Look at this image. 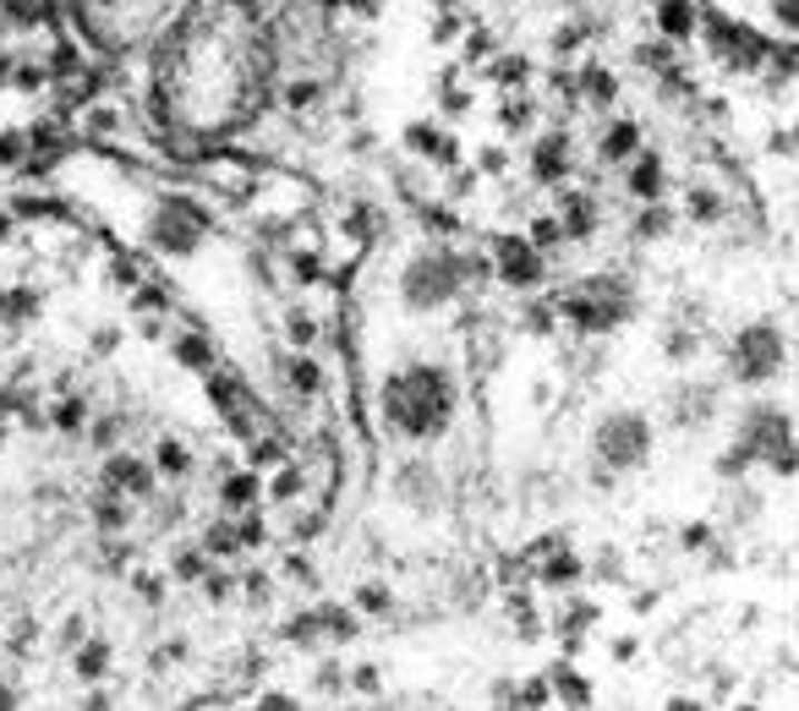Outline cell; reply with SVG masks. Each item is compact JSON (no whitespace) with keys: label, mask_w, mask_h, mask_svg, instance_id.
<instances>
[{"label":"cell","mask_w":799,"mask_h":711,"mask_svg":"<svg viewBox=\"0 0 799 711\" xmlns=\"http://www.w3.org/2000/svg\"><path fill=\"white\" fill-rule=\"evenodd\" d=\"M630 187H635V192H641V197H658V187H663V165H658V159L647 154V159L635 165V176H630Z\"/></svg>","instance_id":"obj_9"},{"label":"cell","mask_w":799,"mask_h":711,"mask_svg":"<svg viewBox=\"0 0 799 711\" xmlns=\"http://www.w3.org/2000/svg\"><path fill=\"white\" fill-rule=\"evenodd\" d=\"M253 493H258V482H247V476H241V482H230V487H225V498H230V504H247V498H253Z\"/></svg>","instance_id":"obj_16"},{"label":"cell","mask_w":799,"mask_h":711,"mask_svg":"<svg viewBox=\"0 0 799 711\" xmlns=\"http://www.w3.org/2000/svg\"><path fill=\"white\" fill-rule=\"evenodd\" d=\"M110 476H116L121 487H132V493H148V471L132 465V460H116V465H110Z\"/></svg>","instance_id":"obj_11"},{"label":"cell","mask_w":799,"mask_h":711,"mask_svg":"<svg viewBox=\"0 0 799 711\" xmlns=\"http://www.w3.org/2000/svg\"><path fill=\"white\" fill-rule=\"evenodd\" d=\"M499 268H504L510 285H536L542 258L532 253V241H504V247H499Z\"/></svg>","instance_id":"obj_7"},{"label":"cell","mask_w":799,"mask_h":711,"mask_svg":"<svg viewBox=\"0 0 799 711\" xmlns=\"http://www.w3.org/2000/svg\"><path fill=\"white\" fill-rule=\"evenodd\" d=\"M290 384L313 394V388H318V367H313V362H296V367H290Z\"/></svg>","instance_id":"obj_15"},{"label":"cell","mask_w":799,"mask_h":711,"mask_svg":"<svg viewBox=\"0 0 799 711\" xmlns=\"http://www.w3.org/2000/svg\"><path fill=\"white\" fill-rule=\"evenodd\" d=\"M461 285H466V263L455 253H422L400 274V302L411 313H433V307H450L461 296Z\"/></svg>","instance_id":"obj_2"},{"label":"cell","mask_w":799,"mask_h":711,"mask_svg":"<svg viewBox=\"0 0 799 711\" xmlns=\"http://www.w3.org/2000/svg\"><path fill=\"white\" fill-rule=\"evenodd\" d=\"M0 236H6V219H0Z\"/></svg>","instance_id":"obj_19"},{"label":"cell","mask_w":799,"mask_h":711,"mask_svg":"<svg viewBox=\"0 0 799 711\" xmlns=\"http://www.w3.org/2000/svg\"><path fill=\"white\" fill-rule=\"evenodd\" d=\"M203 208H193L187 197H170V203H159V214H154V225H148V241L159 247V253H193L203 241Z\"/></svg>","instance_id":"obj_5"},{"label":"cell","mask_w":799,"mask_h":711,"mask_svg":"<svg viewBox=\"0 0 799 711\" xmlns=\"http://www.w3.org/2000/svg\"><path fill=\"white\" fill-rule=\"evenodd\" d=\"M630 148H635V127H613L602 137V154H608V159H624Z\"/></svg>","instance_id":"obj_12"},{"label":"cell","mask_w":799,"mask_h":711,"mask_svg":"<svg viewBox=\"0 0 799 711\" xmlns=\"http://www.w3.org/2000/svg\"><path fill=\"white\" fill-rule=\"evenodd\" d=\"M663 28L673 33V39H684V33L696 28V11H690L684 0H668V6H663Z\"/></svg>","instance_id":"obj_10"},{"label":"cell","mask_w":799,"mask_h":711,"mask_svg":"<svg viewBox=\"0 0 799 711\" xmlns=\"http://www.w3.org/2000/svg\"><path fill=\"white\" fill-rule=\"evenodd\" d=\"M455 416V384L444 367H405L384 384V422L405 438H438Z\"/></svg>","instance_id":"obj_1"},{"label":"cell","mask_w":799,"mask_h":711,"mask_svg":"<svg viewBox=\"0 0 799 711\" xmlns=\"http://www.w3.org/2000/svg\"><path fill=\"white\" fill-rule=\"evenodd\" d=\"M187 465H193V460H187V444H159V471H176V476H181Z\"/></svg>","instance_id":"obj_13"},{"label":"cell","mask_w":799,"mask_h":711,"mask_svg":"<svg viewBox=\"0 0 799 711\" xmlns=\"http://www.w3.org/2000/svg\"><path fill=\"white\" fill-rule=\"evenodd\" d=\"M707 411H712V388H684L679 394V422L690 427V422H707Z\"/></svg>","instance_id":"obj_8"},{"label":"cell","mask_w":799,"mask_h":711,"mask_svg":"<svg viewBox=\"0 0 799 711\" xmlns=\"http://www.w3.org/2000/svg\"><path fill=\"white\" fill-rule=\"evenodd\" d=\"M559 154H564V142L548 137V142H542V159H536V176H559Z\"/></svg>","instance_id":"obj_14"},{"label":"cell","mask_w":799,"mask_h":711,"mask_svg":"<svg viewBox=\"0 0 799 711\" xmlns=\"http://www.w3.org/2000/svg\"><path fill=\"white\" fill-rule=\"evenodd\" d=\"M778 17H783V22H795V0H778Z\"/></svg>","instance_id":"obj_18"},{"label":"cell","mask_w":799,"mask_h":711,"mask_svg":"<svg viewBox=\"0 0 799 711\" xmlns=\"http://www.w3.org/2000/svg\"><path fill=\"white\" fill-rule=\"evenodd\" d=\"M652 450V427L635 416V411H619V416H608L598 427V454L613 465V471H630V465H641Z\"/></svg>","instance_id":"obj_4"},{"label":"cell","mask_w":799,"mask_h":711,"mask_svg":"<svg viewBox=\"0 0 799 711\" xmlns=\"http://www.w3.org/2000/svg\"><path fill=\"white\" fill-rule=\"evenodd\" d=\"M783 367V334L772 324H756L739 334V345H733V373L744 378V384H761V378H772Z\"/></svg>","instance_id":"obj_6"},{"label":"cell","mask_w":799,"mask_h":711,"mask_svg":"<svg viewBox=\"0 0 799 711\" xmlns=\"http://www.w3.org/2000/svg\"><path fill=\"white\" fill-rule=\"evenodd\" d=\"M756 454H761L772 471H795V433H789V416H783V411H772V405H761V411H750V416H744V433H739V444L729 450L723 471L750 465Z\"/></svg>","instance_id":"obj_3"},{"label":"cell","mask_w":799,"mask_h":711,"mask_svg":"<svg viewBox=\"0 0 799 711\" xmlns=\"http://www.w3.org/2000/svg\"><path fill=\"white\" fill-rule=\"evenodd\" d=\"M570 575H575V559H570V553L548 564V581H570Z\"/></svg>","instance_id":"obj_17"}]
</instances>
